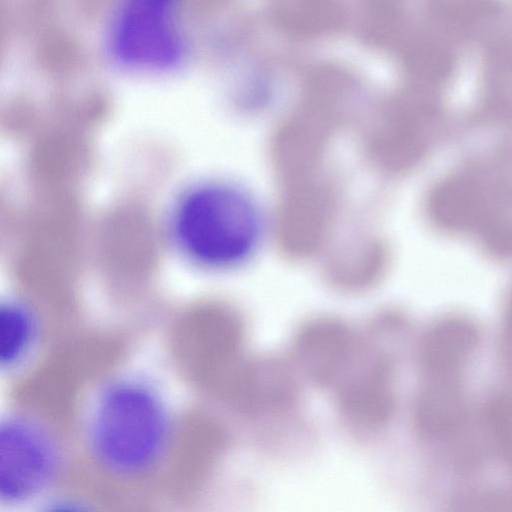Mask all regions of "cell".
<instances>
[{"instance_id": "7c38bea8", "label": "cell", "mask_w": 512, "mask_h": 512, "mask_svg": "<svg viewBox=\"0 0 512 512\" xmlns=\"http://www.w3.org/2000/svg\"><path fill=\"white\" fill-rule=\"evenodd\" d=\"M269 19L287 37L313 41L341 31L347 13L341 0H273Z\"/></svg>"}, {"instance_id": "3957f363", "label": "cell", "mask_w": 512, "mask_h": 512, "mask_svg": "<svg viewBox=\"0 0 512 512\" xmlns=\"http://www.w3.org/2000/svg\"><path fill=\"white\" fill-rule=\"evenodd\" d=\"M185 0H112L102 28L107 63L122 74L167 77L191 56Z\"/></svg>"}, {"instance_id": "4fadbf2b", "label": "cell", "mask_w": 512, "mask_h": 512, "mask_svg": "<svg viewBox=\"0 0 512 512\" xmlns=\"http://www.w3.org/2000/svg\"><path fill=\"white\" fill-rule=\"evenodd\" d=\"M38 319L25 303L8 299L0 305V363L16 368L27 359L38 338Z\"/></svg>"}, {"instance_id": "7a4b0ae2", "label": "cell", "mask_w": 512, "mask_h": 512, "mask_svg": "<svg viewBox=\"0 0 512 512\" xmlns=\"http://www.w3.org/2000/svg\"><path fill=\"white\" fill-rule=\"evenodd\" d=\"M86 432L99 466L116 476L136 477L150 472L165 456L172 419L155 388L140 379L123 378L100 391Z\"/></svg>"}, {"instance_id": "8992f818", "label": "cell", "mask_w": 512, "mask_h": 512, "mask_svg": "<svg viewBox=\"0 0 512 512\" xmlns=\"http://www.w3.org/2000/svg\"><path fill=\"white\" fill-rule=\"evenodd\" d=\"M364 343L340 318L315 317L303 323L293 337V368L312 384L332 390L350 370Z\"/></svg>"}, {"instance_id": "ba28073f", "label": "cell", "mask_w": 512, "mask_h": 512, "mask_svg": "<svg viewBox=\"0 0 512 512\" xmlns=\"http://www.w3.org/2000/svg\"><path fill=\"white\" fill-rule=\"evenodd\" d=\"M480 341L479 326L468 316L450 314L434 320L418 342L421 378H466Z\"/></svg>"}, {"instance_id": "5bb4252c", "label": "cell", "mask_w": 512, "mask_h": 512, "mask_svg": "<svg viewBox=\"0 0 512 512\" xmlns=\"http://www.w3.org/2000/svg\"><path fill=\"white\" fill-rule=\"evenodd\" d=\"M481 423L490 447L512 471V390L500 391L487 400Z\"/></svg>"}, {"instance_id": "6da1fadb", "label": "cell", "mask_w": 512, "mask_h": 512, "mask_svg": "<svg viewBox=\"0 0 512 512\" xmlns=\"http://www.w3.org/2000/svg\"><path fill=\"white\" fill-rule=\"evenodd\" d=\"M164 222L165 236L177 256L205 271H226L246 263L263 235V219L252 196L219 178L185 184L171 199Z\"/></svg>"}, {"instance_id": "5b68a950", "label": "cell", "mask_w": 512, "mask_h": 512, "mask_svg": "<svg viewBox=\"0 0 512 512\" xmlns=\"http://www.w3.org/2000/svg\"><path fill=\"white\" fill-rule=\"evenodd\" d=\"M347 375L332 390L341 416L361 432L376 433L397 408L396 366L391 354L367 342Z\"/></svg>"}, {"instance_id": "9c48e42d", "label": "cell", "mask_w": 512, "mask_h": 512, "mask_svg": "<svg viewBox=\"0 0 512 512\" xmlns=\"http://www.w3.org/2000/svg\"><path fill=\"white\" fill-rule=\"evenodd\" d=\"M429 138L430 128L392 102L383 104L370 123L365 148L375 165L402 172L421 161L429 147Z\"/></svg>"}, {"instance_id": "9a60e30c", "label": "cell", "mask_w": 512, "mask_h": 512, "mask_svg": "<svg viewBox=\"0 0 512 512\" xmlns=\"http://www.w3.org/2000/svg\"><path fill=\"white\" fill-rule=\"evenodd\" d=\"M486 250L501 258L512 257V218L497 213L480 231Z\"/></svg>"}, {"instance_id": "8fae6325", "label": "cell", "mask_w": 512, "mask_h": 512, "mask_svg": "<svg viewBox=\"0 0 512 512\" xmlns=\"http://www.w3.org/2000/svg\"><path fill=\"white\" fill-rule=\"evenodd\" d=\"M427 213L432 223L449 233H477L497 214L481 184L470 176H452L430 191Z\"/></svg>"}, {"instance_id": "30bf717a", "label": "cell", "mask_w": 512, "mask_h": 512, "mask_svg": "<svg viewBox=\"0 0 512 512\" xmlns=\"http://www.w3.org/2000/svg\"><path fill=\"white\" fill-rule=\"evenodd\" d=\"M469 408L466 378H421L413 423L425 440H454L468 423Z\"/></svg>"}, {"instance_id": "52a82bcc", "label": "cell", "mask_w": 512, "mask_h": 512, "mask_svg": "<svg viewBox=\"0 0 512 512\" xmlns=\"http://www.w3.org/2000/svg\"><path fill=\"white\" fill-rule=\"evenodd\" d=\"M313 180L309 177L308 182H293L279 209L278 236L291 253H309L317 248L335 215L334 186Z\"/></svg>"}, {"instance_id": "2e32d148", "label": "cell", "mask_w": 512, "mask_h": 512, "mask_svg": "<svg viewBox=\"0 0 512 512\" xmlns=\"http://www.w3.org/2000/svg\"><path fill=\"white\" fill-rule=\"evenodd\" d=\"M499 352L505 372L512 380V288L507 295L502 312Z\"/></svg>"}, {"instance_id": "277c9868", "label": "cell", "mask_w": 512, "mask_h": 512, "mask_svg": "<svg viewBox=\"0 0 512 512\" xmlns=\"http://www.w3.org/2000/svg\"><path fill=\"white\" fill-rule=\"evenodd\" d=\"M60 449L40 423L11 416L0 427V499L18 503L46 489L60 468Z\"/></svg>"}]
</instances>
